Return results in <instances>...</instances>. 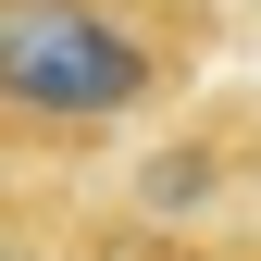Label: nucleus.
Listing matches in <instances>:
<instances>
[{"label": "nucleus", "instance_id": "f257e3e1", "mask_svg": "<svg viewBox=\"0 0 261 261\" xmlns=\"http://www.w3.org/2000/svg\"><path fill=\"white\" fill-rule=\"evenodd\" d=\"M162 87V38L112 0H0V112L13 124H124Z\"/></svg>", "mask_w": 261, "mask_h": 261}, {"label": "nucleus", "instance_id": "f03ea898", "mask_svg": "<svg viewBox=\"0 0 261 261\" xmlns=\"http://www.w3.org/2000/svg\"><path fill=\"white\" fill-rule=\"evenodd\" d=\"M224 187V162L212 149H162V174H149V212H187V199H212Z\"/></svg>", "mask_w": 261, "mask_h": 261}, {"label": "nucleus", "instance_id": "7ed1b4c3", "mask_svg": "<svg viewBox=\"0 0 261 261\" xmlns=\"http://www.w3.org/2000/svg\"><path fill=\"white\" fill-rule=\"evenodd\" d=\"M0 261H25V237H0Z\"/></svg>", "mask_w": 261, "mask_h": 261}]
</instances>
